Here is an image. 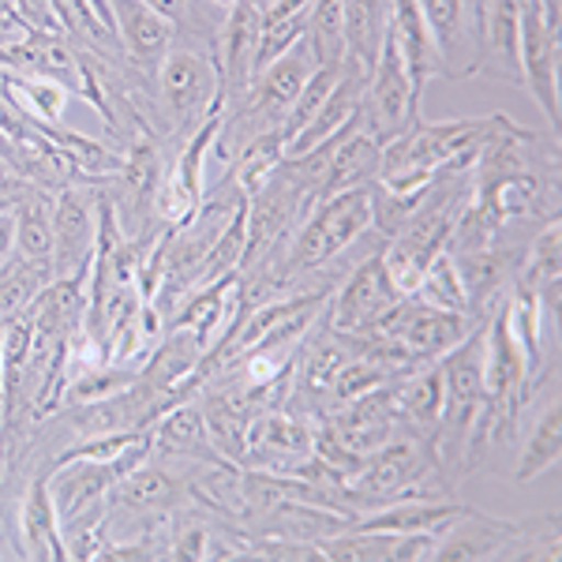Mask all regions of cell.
Masks as SVG:
<instances>
[{
	"instance_id": "obj_3",
	"label": "cell",
	"mask_w": 562,
	"mask_h": 562,
	"mask_svg": "<svg viewBox=\"0 0 562 562\" xmlns=\"http://www.w3.org/2000/svg\"><path fill=\"white\" fill-rule=\"evenodd\" d=\"M431 442L405 431L375 450L346 487V506L375 510V506L397 503V498H435L424 492V480L431 476ZM357 518V514H352Z\"/></svg>"
},
{
	"instance_id": "obj_26",
	"label": "cell",
	"mask_w": 562,
	"mask_h": 562,
	"mask_svg": "<svg viewBox=\"0 0 562 562\" xmlns=\"http://www.w3.org/2000/svg\"><path fill=\"white\" fill-rule=\"evenodd\" d=\"M304 42L312 57L326 68H341L349 57L346 42V0H312L307 8V31Z\"/></svg>"
},
{
	"instance_id": "obj_34",
	"label": "cell",
	"mask_w": 562,
	"mask_h": 562,
	"mask_svg": "<svg viewBox=\"0 0 562 562\" xmlns=\"http://www.w3.org/2000/svg\"><path fill=\"white\" fill-rule=\"evenodd\" d=\"M211 548L214 537L199 518H177L169 525V555L173 559H188V562L211 559Z\"/></svg>"
},
{
	"instance_id": "obj_36",
	"label": "cell",
	"mask_w": 562,
	"mask_h": 562,
	"mask_svg": "<svg viewBox=\"0 0 562 562\" xmlns=\"http://www.w3.org/2000/svg\"><path fill=\"white\" fill-rule=\"evenodd\" d=\"M15 259V214H0V267Z\"/></svg>"
},
{
	"instance_id": "obj_16",
	"label": "cell",
	"mask_w": 562,
	"mask_h": 562,
	"mask_svg": "<svg viewBox=\"0 0 562 562\" xmlns=\"http://www.w3.org/2000/svg\"><path fill=\"white\" fill-rule=\"evenodd\" d=\"M109 12H113V34H116V45L135 60V65L158 71L161 57L169 53L173 45V34L177 26L158 15L150 4L143 0H109Z\"/></svg>"
},
{
	"instance_id": "obj_40",
	"label": "cell",
	"mask_w": 562,
	"mask_h": 562,
	"mask_svg": "<svg viewBox=\"0 0 562 562\" xmlns=\"http://www.w3.org/2000/svg\"><path fill=\"white\" fill-rule=\"evenodd\" d=\"M211 4H217V8H222V12H229V8L237 4V0H211Z\"/></svg>"
},
{
	"instance_id": "obj_17",
	"label": "cell",
	"mask_w": 562,
	"mask_h": 562,
	"mask_svg": "<svg viewBox=\"0 0 562 562\" xmlns=\"http://www.w3.org/2000/svg\"><path fill=\"white\" fill-rule=\"evenodd\" d=\"M379 161H383V147L357 124H349L341 135L330 139V154H326V169L319 180V199L346 192V188H364L379 177ZM315 199V203H319Z\"/></svg>"
},
{
	"instance_id": "obj_37",
	"label": "cell",
	"mask_w": 562,
	"mask_h": 562,
	"mask_svg": "<svg viewBox=\"0 0 562 562\" xmlns=\"http://www.w3.org/2000/svg\"><path fill=\"white\" fill-rule=\"evenodd\" d=\"M143 4H150L158 15H166L169 23L180 26L188 20V4H192V0H143Z\"/></svg>"
},
{
	"instance_id": "obj_32",
	"label": "cell",
	"mask_w": 562,
	"mask_h": 562,
	"mask_svg": "<svg viewBox=\"0 0 562 562\" xmlns=\"http://www.w3.org/2000/svg\"><path fill=\"white\" fill-rule=\"evenodd\" d=\"M121 180H124V195H128L132 211H154V195H158V184H161L154 147H147V143L132 147L128 161L121 166Z\"/></svg>"
},
{
	"instance_id": "obj_18",
	"label": "cell",
	"mask_w": 562,
	"mask_h": 562,
	"mask_svg": "<svg viewBox=\"0 0 562 562\" xmlns=\"http://www.w3.org/2000/svg\"><path fill=\"white\" fill-rule=\"evenodd\" d=\"M150 435H154V450H166L173 458H203L206 465H217V450L211 447V435H206V420H203V405L199 402H173L166 405L158 416L150 420Z\"/></svg>"
},
{
	"instance_id": "obj_20",
	"label": "cell",
	"mask_w": 562,
	"mask_h": 562,
	"mask_svg": "<svg viewBox=\"0 0 562 562\" xmlns=\"http://www.w3.org/2000/svg\"><path fill=\"white\" fill-rule=\"evenodd\" d=\"M20 537H23L26 559H38V562L68 559V543H65V532H60L57 506H53L45 476H34L31 484H26V495L20 503Z\"/></svg>"
},
{
	"instance_id": "obj_14",
	"label": "cell",
	"mask_w": 562,
	"mask_h": 562,
	"mask_svg": "<svg viewBox=\"0 0 562 562\" xmlns=\"http://www.w3.org/2000/svg\"><path fill=\"white\" fill-rule=\"evenodd\" d=\"M188 480L158 461H143L132 473H124L109 487L105 514H128V518H147V514H169L188 498Z\"/></svg>"
},
{
	"instance_id": "obj_23",
	"label": "cell",
	"mask_w": 562,
	"mask_h": 562,
	"mask_svg": "<svg viewBox=\"0 0 562 562\" xmlns=\"http://www.w3.org/2000/svg\"><path fill=\"white\" fill-rule=\"evenodd\" d=\"M0 87L4 94L12 98L15 113L26 116L31 124H49L57 128L65 121V109H68V87L57 83L49 76H26V71H0Z\"/></svg>"
},
{
	"instance_id": "obj_39",
	"label": "cell",
	"mask_w": 562,
	"mask_h": 562,
	"mask_svg": "<svg viewBox=\"0 0 562 562\" xmlns=\"http://www.w3.org/2000/svg\"><path fill=\"white\" fill-rule=\"evenodd\" d=\"M0 177H12V166H8V158L0 154Z\"/></svg>"
},
{
	"instance_id": "obj_4",
	"label": "cell",
	"mask_w": 562,
	"mask_h": 562,
	"mask_svg": "<svg viewBox=\"0 0 562 562\" xmlns=\"http://www.w3.org/2000/svg\"><path fill=\"white\" fill-rule=\"evenodd\" d=\"M420 90L413 87L409 68H405L402 53H397L390 31L383 34L379 57L368 71L364 98H360V128L383 147V143L397 139L420 121Z\"/></svg>"
},
{
	"instance_id": "obj_15",
	"label": "cell",
	"mask_w": 562,
	"mask_h": 562,
	"mask_svg": "<svg viewBox=\"0 0 562 562\" xmlns=\"http://www.w3.org/2000/svg\"><path fill=\"white\" fill-rule=\"evenodd\" d=\"M518 521H498L492 514H480L473 506L458 514L454 521H447L435 540V562H487L498 559V551L506 548V540L514 537Z\"/></svg>"
},
{
	"instance_id": "obj_38",
	"label": "cell",
	"mask_w": 562,
	"mask_h": 562,
	"mask_svg": "<svg viewBox=\"0 0 562 562\" xmlns=\"http://www.w3.org/2000/svg\"><path fill=\"white\" fill-rule=\"evenodd\" d=\"M23 188H26L23 180H15V177H0V214L15 211V203H20Z\"/></svg>"
},
{
	"instance_id": "obj_13",
	"label": "cell",
	"mask_w": 562,
	"mask_h": 562,
	"mask_svg": "<svg viewBox=\"0 0 562 562\" xmlns=\"http://www.w3.org/2000/svg\"><path fill=\"white\" fill-rule=\"evenodd\" d=\"M259 31H262V8L259 0H237L225 12L222 34H217V79H222V98L229 102H244L251 87V68H256V49H259Z\"/></svg>"
},
{
	"instance_id": "obj_25",
	"label": "cell",
	"mask_w": 562,
	"mask_h": 562,
	"mask_svg": "<svg viewBox=\"0 0 562 562\" xmlns=\"http://www.w3.org/2000/svg\"><path fill=\"white\" fill-rule=\"evenodd\" d=\"M12 214H15V256L49 262V256H53V195H45L42 184H26Z\"/></svg>"
},
{
	"instance_id": "obj_33",
	"label": "cell",
	"mask_w": 562,
	"mask_h": 562,
	"mask_svg": "<svg viewBox=\"0 0 562 562\" xmlns=\"http://www.w3.org/2000/svg\"><path fill=\"white\" fill-rule=\"evenodd\" d=\"M12 12L31 38H60L71 26L60 0H12Z\"/></svg>"
},
{
	"instance_id": "obj_11",
	"label": "cell",
	"mask_w": 562,
	"mask_h": 562,
	"mask_svg": "<svg viewBox=\"0 0 562 562\" xmlns=\"http://www.w3.org/2000/svg\"><path fill=\"white\" fill-rule=\"evenodd\" d=\"M315 424L293 413L259 409L248 424V454L244 469H267V473H293L315 450Z\"/></svg>"
},
{
	"instance_id": "obj_5",
	"label": "cell",
	"mask_w": 562,
	"mask_h": 562,
	"mask_svg": "<svg viewBox=\"0 0 562 562\" xmlns=\"http://www.w3.org/2000/svg\"><path fill=\"white\" fill-rule=\"evenodd\" d=\"M158 87L169 116L184 132H195L206 116L225 109L214 57L192 49V45H169V53L158 65Z\"/></svg>"
},
{
	"instance_id": "obj_9",
	"label": "cell",
	"mask_w": 562,
	"mask_h": 562,
	"mask_svg": "<svg viewBox=\"0 0 562 562\" xmlns=\"http://www.w3.org/2000/svg\"><path fill=\"white\" fill-rule=\"evenodd\" d=\"M98 248V195L60 188L53 195V278H87Z\"/></svg>"
},
{
	"instance_id": "obj_8",
	"label": "cell",
	"mask_w": 562,
	"mask_h": 562,
	"mask_svg": "<svg viewBox=\"0 0 562 562\" xmlns=\"http://www.w3.org/2000/svg\"><path fill=\"white\" fill-rule=\"evenodd\" d=\"M323 431L330 435L341 450H349L352 458L368 461L375 450H383L390 439L402 435V416H397V405H394V390L379 386V390H368V394L352 397L346 405H338V409L326 416Z\"/></svg>"
},
{
	"instance_id": "obj_2",
	"label": "cell",
	"mask_w": 562,
	"mask_h": 562,
	"mask_svg": "<svg viewBox=\"0 0 562 562\" xmlns=\"http://www.w3.org/2000/svg\"><path fill=\"white\" fill-rule=\"evenodd\" d=\"M371 229V188H346L312 203L289 237V262L293 270H312L341 256Z\"/></svg>"
},
{
	"instance_id": "obj_22",
	"label": "cell",
	"mask_w": 562,
	"mask_h": 562,
	"mask_svg": "<svg viewBox=\"0 0 562 562\" xmlns=\"http://www.w3.org/2000/svg\"><path fill=\"white\" fill-rule=\"evenodd\" d=\"M465 510L461 503L442 498H397V503L375 506V514H357L352 529L390 532V537H409V532H439L447 521H454Z\"/></svg>"
},
{
	"instance_id": "obj_29",
	"label": "cell",
	"mask_w": 562,
	"mask_h": 562,
	"mask_svg": "<svg viewBox=\"0 0 562 562\" xmlns=\"http://www.w3.org/2000/svg\"><path fill=\"white\" fill-rule=\"evenodd\" d=\"M413 296L428 307L473 315L469 312V296H465V289H461V278H458V267H454V256H450V251H439V256L428 262V270H424V278H420V285H416Z\"/></svg>"
},
{
	"instance_id": "obj_6",
	"label": "cell",
	"mask_w": 562,
	"mask_h": 562,
	"mask_svg": "<svg viewBox=\"0 0 562 562\" xmlns=\"http://www.w3.org/2000/svg\"><path fill=\"white\" fill-rule=\"evenodd\" d=\"M518 79L532 90L551 124H559V4L525 0L518 38Z\"/></svg>"
},
{
	"instance_id": "obj_19",
	"label": "cell",
	"mask_w": 562,
	"mask_h": 562,
	"mask_svg": "<svg viewBox=\"0 0 562 562\" xmlns=\"http://www.w3.org/2000/svg\"><path fill=\"white\" fill-rule=\"evenodd\" d=\"M394 390V405L397 416H402V428H409L420 439H435L442 420V371L439 360L435 364H420L413 371H405L402 379L390 383Z\"/></svg>"
},
{
	"instance_id": "obj_27",
	"label": "cell",
	"mask_w": 562,
	"mask_h": 562,
	"mask_svg": "<svg viewBox=\"0 0 562 562\" xmlns=\"http://www.w3.org/2000/svg\"><path fill=\"white\" fill-rule=\"evenodd\" d=\"M53 281V262L45 259H23L15 256L12 262L0 267V323L23 315L26 307L42 296V289Z\"/></svg>"
},
{
	"instance_id": "obj_12",
	"label": "cell",
	"mask_w": 562,
	"mask_h": 562,
	"mask_svg": "<svg viewBox=\"0 0 562 562\" xmlns=\"http://www.w3.org/2000/svg\"><path fill=\"white\" fill-rule=\"evenodd\" d=\"M439 45L442 76H469L480 68V0H416Z\"/></svg>"
},
{
	"instance_id": "obj_21",
	"label": "cell",
	"mask_w": 562,
	"mask_h": 562,
	"mask_svg": "<svg viewBox=\"0 0 562 562\" xmlns=\"http://www.w3.org/2000/svg\"><path fill=\"white\" fill-rule=\"evenodd\" d=\"M454 267H458V278H461V289L469 296V312L480 315V312H492L498 304V293L510 285V278H518V256L506 248H480V251H461L454 256Z\"/></svg>"
},
{
	"instance_id": "obj_24",
	"label": "cell",
	"mask_w": 562,
	"mask_h": 562,
	"mask_svg": "<svg viewBox=\"0 0 562 562\" xmlns=\"http://www.w3.org/2000/svg\"><path fill=\"white\" fill-rule=\"evenodd\" d=\"M559 461H562V409H559V397H548V405L532 420V431L518 454L514 480L518 484H537L543 473L559 469Z\"/></svg>"
},
{
	"instance_id": "obj_7",
	"label": "cell",
	"mask_w": 562,
	"mask_h": 562,
	"mask_svg": "<svg viewBox=\"0 0 562 562\" xmlns=\"http://www.w3.org/2000/svg\"><path fill=\"white\" fill-rule=\"evenodd\" d=\"M402 301V293L390 281L383 256H368L352 274L341 281L338 293H330L323 315L326 326L334 334H346V338H364L383 315Z\"/></svg>"
},
{
	"instance_id": "obj_1",
	"label": "cell",
	"mask_w": 562,
	"mask_h": 562,
	"mask_svg": "<svg viewBox=\"0 0 562 562\" xmlns=\"http://www.w3.org/2000/svg\"><path fill=\"white\" fill-rule=\"evenodd\" d=\"M442 371V420L431 447L439 461L469 465V435L476 428V416L484 409V326H473L461 346L439 357Z\"/></svg>"
},
{
	"instance_id": "obj_28",
	"label": "cell",
	"mask_w": 562,
	"mask_h": 562,
	"mask_svg": "<svg viewBox=\"0 0 562 562\" xmlns=\"http://www.w3.org/2000/svg\"><path fill=\"white\" fill-rule=\"evenodd\" d=\"M281 161H285V135H281V128H267V132L251 135L237 158L233 188H237L240 195H251L259 184H267V180L278 173Z\"/></svg>"
},
{
	"instance_id": "obj_10",
	"label": "cell",
	"mask_w": 562,
	"mask_h": 562,
	"mask_svg": "<svg viewBox=\"0 0 562 562\" xmlns=\"http://www.w3.org/2000/svg\"><path fill=\"white\" fill-rule=\"evenodd\" d=\"M315 68H319V60L312 57L307 42L301 38L289 53H281L274 65L262 68L259 76L251 79L237 121H267V128H281L289 105L296 102V94L304 90Z\"/></svg>"
},
{
	"instance_id": "obj_35",
	"label": "cell",
	"mask_w": 562,
	"mask_h": 562,
	"mask_svg": "<svg viewBox=\"0 0 562 562\" xmlns=\"http://www.w3.org/2000/svg\"><path fill=\"white\" fill-rule=\"evenodd\" d=\"M435 540H439V532H409V537H394L390 562H435Z\"/></svg>"
},
{
	"instance_id": "obj_30",
	"label": "cell",
	"mask_w": 562,
	"mask_h": 562,
	"mask_svg": "<svg viewBox=\"0 0 562 562\" xmlns=\"http://www.w3.org/2000/svg\"><path fill=\"white\" fill-rule=\"evenodd\" d=\"M562 529L559 518H537L529 525H514V537L498 551L503 562H559Z\"/></svg>"
},
{
	"instance_id": "obj_31",
	"label": "cell",
	"mask_w": 562,
	"mask_h": 562,
	"mask_svg": "<svg viewBox=\"0 0 562 562\" xmlns=\"http://www.w3.org/2000/svg\"><path fill=\"white\" fill-rule=\"evenodd\" d=\"M338 76H341V68H326L319 65L312 71V79L304 83V90L296 94V102L289 105V113H285V121H281V135H285V147H289V139H296L307 124L315 121V113L323 109V102L330 98V90L334 83H338Z\"/></svg>"
}]
</instances>
